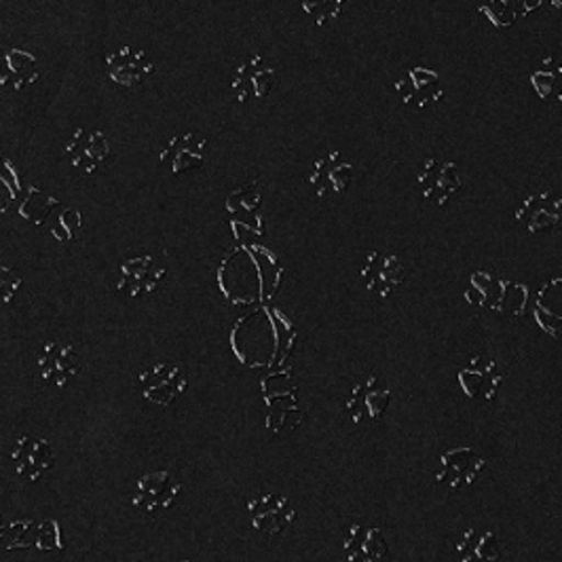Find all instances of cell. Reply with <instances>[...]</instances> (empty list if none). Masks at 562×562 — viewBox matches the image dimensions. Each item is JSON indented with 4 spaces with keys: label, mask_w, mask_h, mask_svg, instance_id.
Instances as JSON below:
<instances>
[{
    "label": "cell",
    "mask_w": 562,
    "mask_h": 562,
    "mask_svg": "<svg viewBox=\"0 0 562 562\" xmlns=\"http://www.w3.org/2000/svg\"><path fill=\"white\" fill-rule=\"evenodd\" d=\"M465 301L491 313L522 317L529 303V288L520 281L506 280L486 271H479L470 280V285L465 290Z\"/></svg>",
    "instance_id": "6da1fadb"
},
{
    "label": "cell",
    "mask_w": 562,
    "mask_h": 562,
    "mask_svg": "<svg viewBox=\"0 0 562 562\" xmlns=\"http://www.w3.org/2000/svg\"><path fill=\"white\" fill-rule=\"evenodd\" d=\"M262 392L267 404V427L273 434L296 429V425L303 419V411L299 406L296 387L290 376L273 374L271 379H265Z\"/></svg>",
    "instance_id": "7a4b0ae2"
},
{
    "label": "cell",
    "mask_w": 562,
    "mask_h": 562,
    "mask_svg": "<svg viewBox=\"0 0 562 562\" xmlns=\"http://www.w3.org/2000/svg\"><path fill=\"white\" fill-rule=\"evenodd\" d=\"M262 193L258 182H244L226 198V212L231 216V228L237 241H248L265 233L262 225Z\"/></svg>",
    "instance_id": "3957f363"
},
{
    "label": "cell",
    "mask_w": 562,
    "mask_h": 562,
    "mask_svg": "<svg viewBox=\"0 0 562 562\" xmlns=\"http://www.w3.org/2000/svg\"><path fill=\"white\" fill-rule=\"evenodd\" d=\"M278 85L276 66L262 56H248L233 72L231 91L239 104L265 100Z\"/></svg>",
    "instance_id": "277c9868"
},
{
    "label": "cell",
    "mask_w": 562,
    "mask_h": 562,
    "mask_svg": "<svg viewBox=\"0 0 562 562\" xmlns=\"http://www.w3.org/2000/svg\"><path fill=\"white\" fill-rule=\"evenodd\" d=\"M392 392L387 383L374 374H368L360 383L353 385L351 394L345 400V413L353 425L379 423L390 408Z\"/></svg>",
    "instance_id": "5b68a950"
},
{
    "label": "cell",
    "mask_w": 562,
    "mask_h": 562,
    "mask_svg": "<svg viewBox=\"0 0 562 562\" xmlns=\"http://www.w3.org/2000/svg\"><path fill=\"white\" fill-rule=\"evenodd\" d=\"M246 509L254 531L267 537L285 533L296 520V507L292 506L288 497L278 493H256L248 499Z\"/></svg>",
    "instance_id": "8992f818"
},
{
    "label": "cell",
    "mask_w": 562,
    "mask_h": 562,
    "mask_svg": "<svg viewBox=\"0 0 562 562\" xmlns=\"http://www.w3.org/2000/svg\"><path fill=\"white\" fill-rule=\"evenodd\" d=\"M138 383H140L142 397L146 402L168 408L187 392L189 376L182 366L161 362L140 372Z\"/></svg>",
    "instance_id": "52a82bcc"
},
{
    "label": "cell",
    "mask_w": 562,
    "mask_h": 562,
    "mask_svg": "<svg viewBox=\"0 0 562 562\" xmlns=\"http://www.w3.org/2000/svg\"><path fill=\"white\" fill-rule=\"evenodd\" d=\"M180 488H182L180 480L168 470L148 472L138 480L132 504L146 516H161L176 504Z\"/></svg>",
    "instance_id": "ba28073f"
},
{
    "label": "cell",
    "mask_w": 562,
    "mask_h": 562,
    "mask_svg": "<svg viewBox=\"0 0 562 562\" xmlns=\"http://www.w3.org/2000/svg\"><path fill=\"white\" fill-rule=\"evenodd\" d=\"M360 278L372 296L390 299L406 280V269L400 256L387 250H374L366 256Z\"/></svg>",
    "instance_id": "9c48e42d"
},
{
    "label": "cell",
    "mask_w": 562,
    "mask_h": 562,
    "mask_svg": "<svg viewBox=\"0 0 562 562\" xmlns=\"http://www.w3.org/2000/svg\"><path fill=\"white\" fill-rule=\"evenodd\" d=\"M166 276H168V271L157 258H153L148 254L136 256L121 265L116 290L130 299H144L159 290Z\"/></svg>",
    "instance_id": "30bf717a"
},
{
    "label": "cell",
    "mask_w": 562,
    "mask_h": 562,
    "mask_svg": "<svg viewBox=\"0 0 562 562\" xmlns=\"http://www.w3.org/2000/svg\"><path fill=\"white\" fill-rule=\"evenodd\" d=\"M561 221L562 195L550 189L529 193L516 210V223L527 235L552 231Z\"/></svg>",
    "instance_id": "8fae6325"
},
{
    "label": "cell",
    "mask_w": 562,
    "mask_h": 562,
    "mask_svg": "<svg viewBox=\"0 0 562 562\" xmlns=\"http://www.w3.org/2000/svg\"><path fill=\"white\" fill-rule=\"evenodd\" d=\"M395 93L402 100V104L425 111L442 100L445 85L436 70L413 66L395 81Z\"/></svg>",
    "instance_id": "7c38bea8"
},
{
    "label": "cell",
    "mask_w": 562,
    "mask_h": 562,
    "mask_svg": "<svg viewBox=\"0 0 562 562\" xmlns=\"http://www.w3.org/2000/svg\"><path fill=\"white\" fill-rule=\"evenodd\" d=\"M486 470V459L479 450L472 447H457L450 449L440 457L438 470H436V482L449 486L450 491L470 488L476 484L480 474Z\"/></svg>",
    "instance_id": "4fadbf2b"
},
{
    "label": "cell",
    "mask_w": 562,
    "mask_h": 562,
    "mask_svg": "<svg viewBox=\"0 0 562 562\" xmlns=\"http://www.w3.org/2000/svg\"><path fill=\"white\" fill-rule=\"evenodd\" d=\"M38 372L45 383H54L57 390L70 385L81 372V358L72 342L47 340L38 353Z\"/></svg>",
    "instance_id": "5bb4252c"
},
{
    "label": "cell",
    "mask_w": 562,
    "mask_h": 562,
    "mask_svg": "<svg viewBox=\"0 0 562 562\" xmlns=\"http://www.w3.org/2000/svg\"><path fill=\"white\" fill-rule=\"evenodd\" d=\"M353 176H356L353 164L345 159L338 150H330L311 166L307 180L317 198L330 199L342 195L353 182Z\"/></svg>",
    "instance_id": "9a60e30c"
},
{
    "label": "cell",
    "mask_w": 562,
    "mask_h": 562,
    "mask_svg": "<svg viewBox=\"0 0 562 562\" xmlns=\"http://www.w3.org/2000/svg\"><path fill=\"white\" fill-rule=\"evenodd\" d=\"M417 182L422 198L436 207H445L463 187L457 164L442 159H427L419 169Z\"/></svg>",
    "instance_id": "2e32d148"
},
{
    "label": "cell",
    "mask_w": 562,
    "mask_h": 562,
    "mask_svg": "<svg viewBox=\"0 0 562 562\" xmlns=\"http://www.w3.org/2000/svg\"><path fill=\"white\" fill-rule=\"evenodd\" d=\"M111 144L104 132L91 127H77L66 144V157L70 166L83 176H91L106 164Z\"/></svg>",
    "instance_id": "e0dca14e"
},
{
    "label": "cell",
    "mask_w": 562,
    "mask_h": 562,
    "mask_svg": "<svg viewBox=\"0 0 562 562\" xmlns=\"http://www.w3.org/2000/svg\"><path fill=\"white\" fill-rule=\"evenodd\" d=\"M457 379L465 397L476 402H491L504 383V370L488 356H474L459 370Z\"/></svg>",
    "instance_id": "ac0fdd59"
},
{
    "label": "cell",
    "mask_w": 562,
    "mask_h": 562,
    "mask_svg": "<svg viewBox=\"0 0 562 562\" xmlns=\"http://www.w3.org/2000/svg\"><path fill=\"white\" fill-rule=\"evenodd\" d=\"M153 72L155 64L140 47L123 45L106 54V77L119 87H140Z\"/></svg>",
    "instance_id": "d6986e66"
},
{
    "label": "cell",
    "mask_w": 562,
    "mask_h": 562,
    "mask_svg": "<svg viewBox=\"0 0 562 562\" xmlns=\"http://www.w3.org/2000/svg\"><path fill=\"white\" fill-rule=\"evenodd\" d=\"M11 461L20 479L24 482H38L54 468L56 457L49 440L34 434H24L11 450Z\"/></svg>",
    "instance_id": "ffe728a7"
},
{
    "label": "cell",
    "mask_w": 562,
    "mask_h": 562,
    "mask_svg": "<svg viewBox=\"0 0 562 562\" xmlns=\"http://www.w3.org/2000/svg\"><path fill=\"white\" fill-rule=\"evenodd\" d=\"M207 140L198 132L176 134L159 153V166L169 176H182L184 171L199 169L205 161Z\"/></svg>",
    "instance_id": "44dd1931"
},
{
    "label": "cell",
    "mask_w": 562,
    "mask_h": 562,
    "mask_svg": "<svg viewBox=\"0 0 562 562\" xmlns=\"http://www.w3.org/2000/svg\"><path fill=\"white\" fill-rule=\"evenodd\" d=\"M41 77V61L34 54L20 47L0 52V89L24 91Z\"/></svg>",
    "instance_id": "7402d4cb"
},
{
    "label": "cell",
    "mask_w": 562,
    "mask_h": 562,
    "mask_svg": "<svg viewBox=\"0 0 562 562\" xmlns=\"http://www.w3.org/2000/svg\"><path fill=\"white\" fill-rule=\"evenodd\" d=\"M342 554L347 562H383L387 557L385 535L376 527L353 522L345 535Z\"/></svg>",
    "instance_id": "603a6c76"
},
{
    "label": "cell",
    "mask_w": 562,
    "mask_h": 562,
    "mask_svg": "<svg viewBox=\"0 0 562 562\" xmlns=\"http://www.w3.org/2000/svg\"><path fill=\"white\" fill-rule=\"evenodd\" d=\"M459 562H499L502 541L499 537L479 527H468L454 546Z\"/></svg>",
    "instance_id": "cb8c5ba5"
},
{
    "label": "cell",
    "mask_w": 562,
    "mask_h": 562,
    "mask_svg": "<svg viewBox=\"0 0 562 562\" xmlns=\"http://www.w3.org/2000/svg\"><path fill=\"white\" fill-rule=\"evenodd\" d=\"M64 210H66V205L61 203V199L41 191L38 187H30L26 199L18 212L24 221H29L32 225L52 231L59 221V216L64 214Z\"/></svg>",
    "instance_id": "d4e9b609"
},
{
    "label": "cell",
    "mask_w": 562,
    "mask_h": 562,
    "mask_svg": "<svg viewBox=\"0 0 562 562\" xmlns=\"http://www.w3.org/2000/svg\"><path fill=\"white\" fill-rule=\"evenodd\" d=\"M529 79L533 85L535 93L543 102L562 104V56L550 54L543 57Z\"/></svg>",
    "instance_id": "484cf974"
},
{
    "label": "cell",
    "mask_w": 562,
    "mask_h": 562,
    "mask_svg": "<svg viewBox=\"0 0 562 562\" xmlns=\"http://www.w3.org/2000/svg\"><path fill=\"white\" fill-rule=\"evenodd\" d=\"M543 0H488L480 7V13L495 26V29H509L520 18L531 15L541 7Z\"/></svg>",
    "instance_id": "4316f807"
},
{
    "label": "cell",
    "mask_w": 562,
    "mask_h": 562,
    "mask_svg": "<svg viewBox=\"0 0 562 562\" xmlns=\"http://www.w3.org/2000/svg\"><path fill=\"white\" fill-rule=\"evenodd\" d=\"M537 319L543 330L562 337V278L552 280L539 294Z\"/></svg>",
    "instance_id": "83f0119b"
},
{
    "label": "cell",
    "mask_w": 562,
    "mask_h": 562,
    "mask_svg": "<svg viewBox=\"0 0 562 562\" xmlns=\"http://www.w3.org/2000/svg\"><path fill=\"white\" fill-rule=\"evenodd\" d=\"M347 0H303V11L315 26H328L340 18Z\"/></svg>",
    "instance_id": "f1b7e54d"
},
{
    "label": "cell",
    "mask_w": 562,
    "mask_h": 562,
    "mask_svg": "<svg viewBox=\"0 0 562 562\" xmlns=\"http://www.w3.org/2000/svg\"><path fill=\"white\" fill-rule=\"evenodd\" d=\"M22 276L9 267H0V307L9 305L22 288Z\"/></svg>",
    "instance_id": "f546056e"
},
{
    "label": "cell",
    "mask_w": 562,
    "mask_h": 562,
    "mask_svg": "<svg viewBox=\"0 0 562 562\" xmlns=\"http://www.w3.org/2000/svg\"><path fill=\"white\" fill-rule=\"evenodd\" d=\"M554 7H559V9H562V0H550Z\"/></svg>",
    "instance_id": "4dcf8cb0"
},
{
    "label": "cell",
    "mask_w": 562,
    "mask_h": 562,
    "mask_svg": "<svg viewBox=\"0 0 562 562\" xmlns=\"http://www.w3.org/2000/svg\"><path fill=\"white\" fill-rule=\"evenodd\" d=\"M182 562H193V561H182Z\"/></svg>",
    "instance_id": "1f68e13d"
}]
</instances>
